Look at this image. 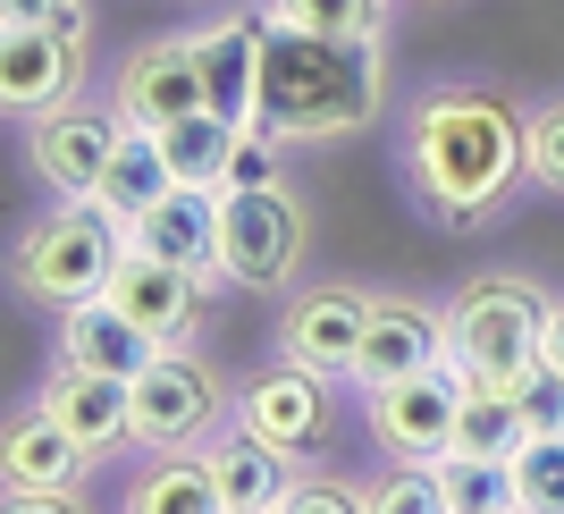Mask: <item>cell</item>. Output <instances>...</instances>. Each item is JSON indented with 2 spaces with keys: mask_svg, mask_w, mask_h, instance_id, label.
I'll use <instances>...</instances> for the list:
<instances>
[{
  "mask_svg": "<svg viewBox=\"0 0 564 514\" xmlns=\"http://www.w3.org/2000/svg\"><path fill=\"white\" fill-rule=\"evenodd\" d=\"M371 110H379V43L261 18L253 127H270L279 143H321V136H354Z\"/></svg>",
  "mask_w": 564,
  "mask_h": 514,
  "instance_id": "obj_1",
  "label": "cell"
},
{
  "mask_svg": "<svg viewBox=\"0 0 564 514\" xmlns=\"http://www.w3.org/2000/svg\"><path fill=\"white\" fill-rule=\"evenodd\" d=\"M531 169V127L489 94H430L413 118V186L447 219H480Z\"/></svg>",
  "mask_w": 564,
  "mask_h": 514,
  "instance_id": "obj_2",
  "label": "cell"
},
{
  "mask_svg": "<svg viewBox=\"0 0 564 514\" xmlns=\"http://www.w3.org/2000/svg\"><path fill=\"white\" fill-rule=\"evenodd\" d=\"M540 329H547V296L522 279H471L447 312V363L471 388H514L540 363Z\"/></svg>",
  "mask_w": 564,
  "mask_h": 514,
  "instance_id": "obj_3",
  "label": "cell"
},
{
  "mask_svg": "<svg viewBox=\"0 0 564 514\" xmlns=\"http://www.w3.org/2000/svg\"><path fill=\"white\" fill-rule=\"evenodd\" d=\"M127 254H135V245H127V219H110V211H94V203H68L25 236L18 279L34 287L43 304H85V296H110Z\"/></svg>",
  "mask_w": 564,
  "mask_h": 514,
  "instance_id": "obj_4",
  "label": "cell"
},
{
  "mask_svg": "<svg viewBox=\"0 0 564 514\" xmlns=\"http://www.w3.org/2000/svg\"><path fill=\"white\" fill-rule=\"evenodd\" d=\"M304 261V211L279 186H228L219 194V279L236 287H286Z\"/></svg>",
  "mask_w": 564,
  "mask_h": 514,
  "instance_id": "obj_5",
  "label": "cell"
},
{
  "mask_svg": "<svg viewBox=\"0 0 564 514\" xmlns=\"http://www.w3.org/2000/svg\"><path fill=\"white\" fill-rule=\"evenodd\" d=\"M464 388H471V379L455 372V363H430V372H413V379L371 388V430H379V447H388V456H404V464H438V456L455 447Z\"/></svg>",
  "mask_w": 564,
  "mask_h": 514,
  "instance_id": "obj_6",
  "label": "cell"
},
{
  "mask_svg": "<svg viewBox=\"0 0 564 514\" xmlns=\"http://www.w3.org/2000/svg\"><path fill=\"white\" fill-rule=\"evenodd\" d=\"M212 414H219V379L186 346H161L152 372L135 379V447H186L212 430Z\"/></svg>",
  "mask_w": 564,
  "mask_h": 514,
  "instance_id": "obj_7",
  "label": "cell"
},
{
  "mask_svg": "<svg viewBox=\"0 0 564 514\" xmlns=\"http://www.w3.org/2000/svg\"><path fill=\"white\" fill-rule=\"evenodd\" d=\"M362 329H371V296L354 287H312L286 312V363H304L321 379H362Z\"/></svg>",
  "mask_w": 564,
  "mask_h": 514,
  "instance_id": "obj_8",
  "label": "cell"
},
{
  "mask_svg": "<svg viewBox=\"0 0 564 514\" xmlns=\"http://www.w3.org/2000/svg\"><path fill=\"white\" fill-rule=\"evenodd\" d=\"M186 110H212V85H203L194 43H143L118 68V118L127 127H169V118H186Z\"/></svg>",
  "mask_w": 564,
  "mask_h": 514,
  "instance_id": "obj_9",
  "label": "cell"
},
{
  "mask_svg": "<svg viewBox=\"0 0 564 514\" xmlns=\"http://www.w3.org/2000/svg\"><path fill=\"white\" fill-rule=\"evenodd\" d=\"M152 354H161V338L127 304H110V296H85L59 321V363H85V372H110V379H143Z\"/></svg>",
  "mask_w": 564,
  "mask_h": 514,
  "instance_id": "obj_10",
  "label": "cell"
},
{
  "mask_svg": "<svg viewBox=\"0 0 564 514\" xmlns=\"http://www.w3.org/2000/svg\"><path fill=\"white\" fill-rule=\"evenodd\" d=\"M110 304H127L161 346H186L194 321H203V270H177L161 254H127L110 279Z\"/></svg>",
  "mask_w": 564,
  "mask_h": 514,
  "instance_id": "obj_11",
  "label": "cell"
},
{
  "mask_svg": "<svg viewBox=\"0 0 564 514\" xmlns=\"http://www.w3.org/2000/svg\"><path fill=\"white\" fill-rule=\"evenodd\" d=\"M118 136H127V118H118V110H43V127H34V161H43V178L76 203V194L101 186Z\"/></svg>",
  "mask_w": 564,
  "mask_h": 514,
  "instance_id": "obj_12",
  "label": "cell"
},
{
  "mask_svg": "<svg viewBox=\"0 0 564 514\" xmlns=\"http://www.w3.org/2000/svg\"><path fill=\"white\" fill-rule=\"evenodd\" d=\"M127 245L212 279V270H219V186H169L161 203H152L135 228H127Z\"/></svg>",
  "mask_w": 564,
  "mask_h": 514,
  "instance_id": "obj_13",
  "label": "cell"
},
{
  "mask_svg": "<svg viewBox=\"0 0 564 514\" xmlns=\"http://www.w3.org/2000/svg\"><path fill=\"white\" fill-rule=\"evenodd\" d=\"M43 414L59 421V430H76L94 456H110L118 439H135V379H110V372H85V363H59V379L43 388Z\"/></svg>",
  "mask_w": 564,
  "mask_h": 514,
  "instance_id": "obj_14",
  "label": "cell"
},
{
  "mask_svg": "<svg viewBox=\"0 0 564 514\" xmlns=\"http://www.w3.org/2000/svg\"><path fill=\"white\" fill-rule=\"evenodd\" d=\"M76 94V34H51V25H9L0 34V101L9 110H59Z\"/></svg>",
  "mask_w": 564,
  "mask_h": 514,
  "instance_id": "obj_15",
  "label": "cell"
},
{
  "mask_svg": "<svg viewBox=\"0 0 564 514\" xmlns=\"http://www.w3.org/2000/svg\"><path fill=\"white\" fill-rule=\"evenodd\" d=\"M430 363H447V321L422 304H371V329H362V379L388 388V379H413Z\"/></svg>",
  "mask_w": 564,
  "mask_h": 514,
  "instance_id": "obj_16",
  "label": "cell"
},
{
  "mask_svg": "<svg viewBox=\"0 0 564 514\" xmlns=\"http://www.w3.org/2000/svg\"><path fill=\"white\" fill-rule=\"evenodd\" d=\"M194 60H203V85H212V110L253 127V94H261V18H219L194 34Z\"/></svg>",
  "mask_w": 564,
  "mask_h": 514,
  "instance_id": "obj_17",
  "label": "cell"
},
{
  "mask_svg": "<svg viewBox=\"0 0 564 514\" xmlns=\"http://www.w3.org/2000/svg\"><path fill=\"white\" fill-rule=\"evenodd\" d=\"M94 464V447L59 430V421L34 405L25 421H9V447H0V472H9V490H76Z\"/></svg>",
  "mask_w": 564,
  "mask_h": 514,
  "instance_id": "obj_18",
  "label": "cell"
},
{
  "mask_svg": "<svg viewBox=\"0 0 564 514\" xmlns=\"http://www.w3.org/2000/svg\"><path fill=\"white\" fill-rule=\"evenodd\" d=\"M236 430H253L270 447H304L321 430V372L286 363V372H261L245 397H236Z\"/></svg>",
  "mask_w": 564,
  "mask_h": 514,
  "instance_id": "obj_19",
  "label": "cell"
},
{
  "mask_svg": "<svg viewBox=\"0 0 564 514\" xmlns=\"http://www.w3.org/2000/svg\"><path fill=\"white\" fill-rule=\"evenodd\" d=\"M169 186H177V178H169L161 136H152V127H127V136H118V152H110V169H101V186L76 194V203H94V211H110V219H127V228H135V219L161 203Z\"/></svg>",
  "mask_w": 564,
  "mask_h": 514,
  "instance_id": "obj_20",
  "label": "cell"
},
{
  "mask_svg": "<svg viewBox=\"0 0 564 514\" xmlns=\"http://www.w3.org/2000/svg\"><path fill=\"white\" fill-rule=\"evenodd\" d=\"M127 514H228L212 456H177V447H161V456L143 464V481L127 490Z\"/></svg>",
  "mask_w": 564,
  "mask_h": 514,
  "instance_id": "obj_21",
  "label": "cell"
},
{
  "mask_svg": "<svg viewBox=\"0 0 564 514\" xmlns=\"http://www.w3.org/2000/svg\"><path fill=\"white\" fill-rule=\"evenodd\" d=\"M161 136V152H169V178L177 186H228V161H236V118H219V110H186V118H169V127H152Z\"/></svg>",
  "mask_w": 564,
  "mask_h": 514,
  "instance_id": "obj_22",
  "label": "cell"
},
{
  "mask_svg": "<svg viewBox=\"0 0 564 514\" xmlns=\"http://www.w3.org/2000/svg\"><path fill=\"white\" fill-rule=\"evenodd\" d=\"M212 472H219V497L228 506H279L295 481H286V447L253 439V430H236L228 447H212Z\"/></svg>",
  "mask_w": 564,
  "mask_h": 514,
  "instance_id": "obj_23",
  "label": "cell"
},
{
  "mask_svg": "<svg viewBox=\"0 0 564 514\" xmlns=\"http://www.w3.org/2000/svg\"><path fill=\"white\" fill-rule=\"evenodd\" d=\"M438 490H447L455 514H506L514 497V456H471V447H447L438 456Z\"/></svg>",
  "mask_w": 564,
  "mask_h": 514,
  "instance_id": "obj_24",
  "label": "cell"
},
{
  "mask_svg": "<svg viewBox=\"0 0 564 514\" xmlns=\"http://www.w3.org/2000/svg\"><path fill=\"white\" fill-rule=\"evenodd\" d=\"M522 405L514 388H464V414H455V447H471V456H522Z\"/></svg>",
  "mask_w": 564,
  "mask_h": 514,
  "instance_id": "obj_25",
  "label": "cell"
},
{
  "mask_svg": "<svg viewBox=\"0 0 564 514\" xmlns=\"http://www.w3.org/2000/svg\"><path fill=\"white\" fill-rule=\"evenodd\" d=\"M270 18L312 25V34H362V43H371L379 18H388V0H270Z\"/></svg>",
  "mask_w": 564,
  "mask_h": 514,
  "instance_id": "obj_26",
  "label": "cell"
},
{
  "mask_svg": "<svg viewBox=\"0 0 564 514\" xmlns=\"http://www.w3.org/2000/svg\"><path fill=\"white\" fill-rule=\"evenodd\" d=\"M514 497H522V514H564V439H522Z\"/></svg>",
  "mask_w": 564,
  "mask_h": 514,
  "instance_id": "obj_27",
  "label": "cell"
},
{
  "mask_svg": "<svg viewBox=\"0 0 564 514\" xmlns=\"http://www.w3.org/2000/svg\"><path fill=\"white\" fill-rule=\"evenodd\" d=\"M362 514H455V506H447V490H438V464H404L397 456V472L362 497Z\"/></svg>",
  "mask_w": 564,
  "mask_h": 514,
  "instance_id": "obj_28",
  "label": "cell"
},
{
  "mask_svg": "<svg viewBox=\"0 0 564 514\" xmlns=\"http://www.w3.org/2000/svg\"><path fill=\"white\" fill-rule=\"evenodd\" d=\"M514 405H522V430H531V439H564V372L531 363V372L514 379Z\"/></svg>",
  "mask_w": 564,
  "mask_h": 514,
  "instance_id": "obj_29",
  "label": "cell"
},
{
  "mask_svg": "<svg viewBox=\"0 0 564 514\" xmlns=\"http://www.w3.org/2000/svg\"><path fill=\"white\" fill-rule=\"evenodd\" d=\"M228 186H279V136H270V127H245V136H236ZM228 186H219V194H228Z\"/></svg>",
  "mask_w": 564,
  "mask_h": 514,
  "instance_id": "obj_30",
  "label": "cell"
},
{
  "mask_svg": "<svg viewBox=\"0 0 564 514\" xmlns=\"http://www.w3.org/2000/svg\"><path fill=\"white\" fill-rule=\"evenodd\" d=\"M531 178L564 194V101H556V110H540V118H531Z\"/></svg>",
  "mask_w": 564,
  "mask_h": 514,
  "instance_id": "obj_31",
  "label": "cell"
},
{
  "mask_svg": "<svg viewBox=\"0 0 564 514\" xmlns=\"http://www.w3.org/2000/svg\"><path fill=\"white\" fill-rule=\"evenodd\" d=\"M0 25H51V34H85V0H0Z\"/></svg>",
  "mask_w": 564,
  "mask_h": 514,
  "instance_id": "obj_32",
  "label": "cell"
},
{
  "mask_svg": "<svg viewBox=\"0 0 564 514\" xmlns=\"http://www.w3.org/2000/svg\"><path fill=\"white\" fill-rule=\"evenodd\" d=\"M279 514H362V497L337 490V481H295V490L279 497Z\"/></svg>",
  "mask_w": 564,
  "mask_h": 514,
  "instance_id": "obj_33",
  "label": "cell"
},
{
  "mask_svg": "<svg viewBox=\"0 0 564 514\" xmlns=\"http://www.w3.org/2000/svg\"><path fill=\"white\" fill-rule=\"evenodd\" d=\"M0 514H76V497L68 490H9V506Z\"/></svg>",
  "mask_w": 564,
  "mask_h": 514,
  "instance_id": "obj_34",
  "label": "cell"
},
{
  "mask_svg": "<svg viewBox=\"0 0 564 514\" xmlns=\"http://www.w3.org/2000/svg\"><path fill=\"white\" fill-rule=\"evenodd\" d=\"M540 363L564 372V304H547V329H540Z\"/></svg>",
  "mask_w": 564,
  "mask_h": 514,
  "instance_id": "obj_35",
  "label": "cell"
},
{
  "mask_svg": "<svg viewBox=\"0 0 564 514\" xmlns=\"http://www.w3.org/2000/svg\"><path fill=\"white\" fill-rule=\"evenodd\" d=\"M228 514H279V506H228Z\"/></svg>",
  "mask_w": 564,
  "mask_h": 514,
  "instance_id": "obj_36",
  "label": "cell"
}]
</instances>
